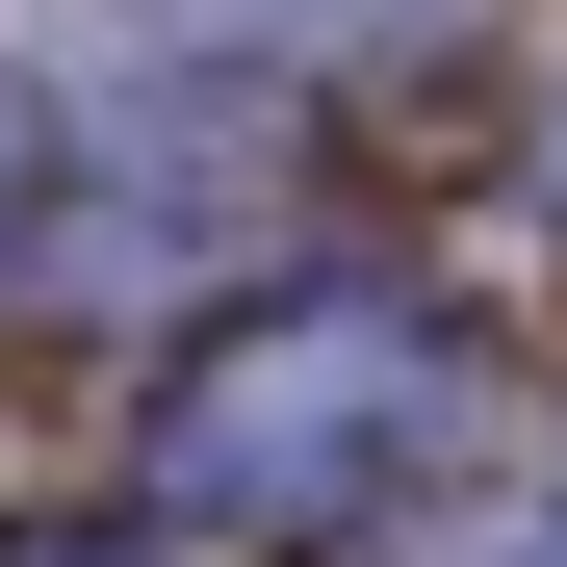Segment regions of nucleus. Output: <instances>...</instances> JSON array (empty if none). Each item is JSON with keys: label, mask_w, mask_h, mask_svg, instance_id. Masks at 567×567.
Masks as SVG:
<instances>
[{"label": "nucleus", "mask_w": 567, "mask_h": 567, "mask_svg": "<svg viewBox=\"0 0 567 567\" xmlns=\"http://www.w3.org/2000/svg\"><path fill=\"white\" fill-rule=\"evenodd\" d=\"M464 439H491V361L388 258H258L130 361V516L181 567H361Z\"/></svg>", "instance_id": "obj_1"}, {"label": "nucleus", "mask_w": 567, "mask_h": 567, "mask_svg": "<svg viewBox=\"0 0 567 567\" xmlns=\"http://www.w3.org/2000/svg\"><path fill=\"white\" fill-rule=\"evenodd\" d=\"M207 52H258L284 104H361V78H439V52H491L516 0H181Z\"/></svg>", "instance_id": "obj_2"}, {"label": "nucleus", "mask_w": 567, "mask_h": 567, "mask_svg": "<svg viewBox=\"0 0 567 567\" xmlns=\"http://www.w3.org/2000/svg\"><path fill=\"white\" fill-rule=\"evenodd\" d=\"M491 567H567V491H542V516H516V542H491Z\"/></svg>", "instance_id": "obj_4"}, {"label": "nucleus", "mask_w": 567, "mask_h": 567, "mask_svg": "<svg viewBox=\"0 0 567 567\" xmlns=\"http://www.w3.org/2000/svg\"><path fill=\"white\" fill-rule=\"evenodd\" d=\"M0 567H181V542H155L130 491H78V516H0Z\"/></svg>", "instance_id": "obj_3"}, {"label": "nucleus", "mask_w": 567, "mask_h": 567, "mask_svg": "<svg viewBox=\"0 0 567 567\" xmlns=\"http://www.w3.org/2000/svg\"><path fill=\"white\" fill-rule=\"evenodd\" d=\"M542 207H567V104H542Z\"/></svg>", "instance_id": "obj_5"}]
</instances>
